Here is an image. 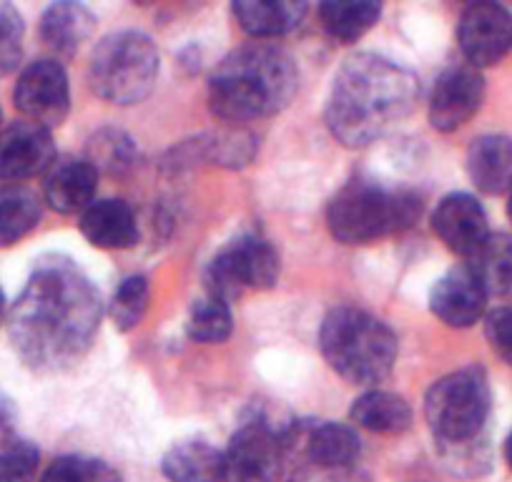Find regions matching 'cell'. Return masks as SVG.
Wrapping results in <instances>:
<instances>
[{"label": "cell", "instance_id": "obj_1", "mask_svg": "<svg viewBox=\"0 0 512 482\" xmlns=\"http://www.w3.org/2000/svg\"><path fill=\"white\" fill-rule=\"evenodd\" d=\"M101 324V297L68 259H46L8 317L13 347L28 367L58 372L88 352Z\"/></svg>", "mask_w": 512, "mask_h": 482}, {"label": "cell", "instance_id": "obj_2", "mask_svg": "<svg viewBox=\"0 0 512 482\" xmlns=\"http://www.w3.org/2000/svg\"><path fill=\"white\" fill-rule=\"evenodd\" d=\"M420 96L410 68L359 53L337 71L327 101V126L339 144L364 149L405 121Z\"/></svg>", "mask_w": 512, "mask_h": 482}, {"label": "cell", "instance_id": "obj_30", "mask_svg": "<svg viewBox=\"0 0 512 482\" xmlns=\"http://www.w3.org/2000/svg\"><path fill=\"white\" fill-rule=\"evenodd\" d=\"M41 482H121V477L108 462L66 455L51 462V467L43 472Z\"/></svg>", "mask_w": 512, "mask_h": 482}, {"label": "cell", "instance_id": "obj_12", "mask_svg": "<svg viewBox=\"0 0 512 482\" xmlns=\"http://www.w3.org/2000/svg\"><path fill=\"white\" fill-rule=\"evenodd\" d=\"M485 98L482 73L470 63L450 66L440 73L430 96V124L442 134L462 129Z\"/></svg>", "mask_w": 512, "mask_h": 482}, {"label": "cell", "instance_id": "obj_36", "mask_svg": "<svg viewBox=\"0 0 512 482\" xmlns=\"http://www.w3.org/2000/svg\"><path fill=\"white\" fill-rule=\"evenodd\" d=\"M505 460H507V465H510V470H512V432L507 435V440H505Z\"/></svg>", "mask_w": 512, "mask_h": 482}, {"label": "cell", "instance_id": "obj_4", "mask_svg": "<svg viewBox=\"0 0 512 482\" xmlns=\"http://www.w3.org/2000/svg\"><path fill=\"white\" fill-rule=\"evenodd\" d=\"M319 347L329 367L354 385L387 380L397 362L395 332L357 307H337L324 317Z\"/></svg>", "mask_w": 512, "mask_h": 482}, {"label": "cell", "instance_id": "obj_16", "mask_svg": "<svg viewBox=\"0 0 512 482\" xmlns=\"http://www.w3.org/2000/svg\"><path fill=\"white\" fill-rule=\"evenodd\" d=\"M81 234L98 249H128L139 241V226L126 201L103 199L83 211Z\"/></svg>", "mask_w": 512, "mask_h": 482}, {"label": "cell", "instance_id": "obj_10", "mask_svg": "<svg viewBox=\"0 0 512 482\" xmlns=\"http://www.w3.org/2000/svg\"><path fill=\"white\" fill-rule=\"evenodd\" d=\"M457 41L470 66H495L512 53V13L490 0L472 3L460 16Z\"/></svg>", "mask_w": 512, "mask_h": 482}, {"label": "cell", "instance_id": "obj_39", "mask_svg": "<svg viewBox=\"0 0 512 482\" xmlns=\"http://www.w3.org/2000/svg\"><path fill=\"white\" fill-rule=\"evenodd\" d=\"M0 116H3V113H0Z\"/></svg>", "mask_w": 512, "mask_h": 482}, {"label": "cell", "instance_id": "obj_3", "mask_svg": "<svg viewBox=\"0 0 512 482\" xmlns=\"http://www.w3.org/2000/svg\"><path fill=\"white\" fill-rule=\"evenodd\" d=\"M292 56L272 43H249L231 51L209 81L211 111L229 124H246L279 113L297 93Z\"/></svg>", "mask_w": 512, "mask_h": 482}, {"label": "cell", "instance_id": "obj_8", "mask_svg": "<svg viewBox=\"0 0 512 482\" xmlns=\"http://www.w3.org/2000/svg\"><path fill=\"white\" fill-rule=\"evenodd\" d=\"M279 279V254L269 241L259 236H239L211 259L206 269V287L211 297L234 302L254 289H272Z\"/></svg>", "mask_w": 512, "mask_h": 482}, {"label": "cell", "instance_id": "obj_7", "mask_svg": "<svg viewBox=\"0 0 512 482\" xmlns=\"http://www.w3.org/2000/svg\"><path fill=\"white\" fill-rule=\"evenodd\" d=\"M159 76V51L149 36L121 31L103 38L93 51L88 81L108 103L131 106L154 91Z\"/></svg>", "mask_w": 512, "mask_h": 482}, {"label": "cell", "instance_id": "obj_11", "mask_svg": "<svg viewBox=\"0 0 512 482\" xmlns=\"http://www.w3.org/2000/svg\"><path fill=\"white\" fill-rule=\"evenodd\" d=\"M16 106L31 124L43 126L51 131L53 126L63 124L71 108V91H68V76L58 61H36L21 73L16 83Z\"/></svg>", "mask_w": 512, "mask_h": 482}, {"label": "cell", "instance_id": "obj_31", "mask_svg": "<svg viewBox=\"0 0 512 482\" xmlns=\"http://www.w3.org/2000/svg\"><path fill=\"white\" fill-rule=\"evenodd\" d=\"M38 462H41L38 447L13 437L6 447H0V482H33Z\"/></svg>", "mask_w": 512, "mask_h": 482}, {"label": "cell", "instance_id": "obj_27", "mask_svg": "<svg viewBox=\"0 0 512 482\" xmlns=\"http://www.w3.org/2000/svg\"><path fill=\"white\" fill-rule=\"evenodd\" d=\"M88 164L106 174H123L136 164L134 141L118 129L98 131L88 144Z\"/></svg>", "mask_w": 512, "mask_h": 482}, {"label": "cell", "instance_id": "obj_14", "mask_svg": "<svg viewBox=\"0 0 512 482\" xmlns=\"http://www.w3.org/2000/svg\"><path fill=\"white\" fill-rule=\"evenodd\" d=\"M432 229L445 241L450 252L470 259L490 239L487 214L480 201L470 194H450L437 204Z\"/></svg>", "mask_w": 512, "mask_h": 482}, {"label": "cell", "instance_id": "obj_18", "mask_svg": "<svg viewBox=\"0 0 512 482\" xmlns=\"http://www.w3.org/2000/svg\"><path fill=\"white\" fill-rule=\"evenodd\" d=\"M98 189V171L88 161H56L46 176V201L58 214H76L93 204Z\"/></svg>", "mask_w": 512, "mask_h": 482}, {"label": "cell", "instance_id": "obj_9", "mask_svg": "<svg viewBox=\"0 0 512 482\" xmlns=\"http://www.w3.org/2000/svg\"><path fill=\"white\" fill-rule=\"evenodd\" d=\"M284 447L282 432L269 422H246L224 452V482H277Z\"/></svg>", "mask_w": 512, "mask_h": 482}, {"label": "cell", "instance_id": "obj_26", "mask_svg": "<svg viewBox=\"0 0 512 482\" xmlns=\"http://www.w3.org/2000/svg\"><path fill=\"white\" fill-rule=\"evenodd\" d=\"M467 267L475 272L487 294H505L512 289V236L490 234V239L467 259Z\"/></svg>", "mask_w": 512, "mask_h": 482}, {"label": "cell", "instance_id": "obj_32", "mask_svg": "<svg viewBox=\"0 0 512 482\" xmlns=\"http://www.w3.org/2000/svg\"><path fill=\"white\" fill-rule=\"evenodd\" d=\"M23 18L11 3L0 0V76H8L23 58Z\"/></svg>", "mask_w": 512, "mask_h": 482}, {"label": "cell", "instance_id": "obj_5", "mask_svg": "<svg viewBox=\"0 0 512 482\" xmlns=\"http://www.w3.org/2000/svg\"><path fill=\"white\" fill-rule=\"evenodd\" d=\"M417 216L420 199L415 194L357 179L329 201L327 224L334 239L342 244H369L407 229Z\"/></svg>", "mask_w": 512, "mask_h": 482}, {"label": "cell", "instance_id": "obj_34", "mask_svg": "<svg viewBox=\"0 0 512 482\" xmlns=\"http://www.w3.org/2000/svg\"><path fill=\"white\" fill-rule=\"evenodd\" d=\"M292 482H369L357 467H304L299 475H294Z\"/></svg>", "mask_w": 512, "mask_h": 482}, {"label": "cell", "instance_id": "obj_33", "mask_svg": "<svg viewBox=\"0 0 512 482\" xmlns=\"http://www.w3.org/2000/svg\"><path fill=\"white\" fill-rule=\"evenodd\" d=\"M485 337L497 357L512 367V309H495L487 314Z\"/></svg>", "mask_w": 512, "mask_h": 482}, {"label": "cell", "instance_id": "obj_24", "mask_svg": "<svg viewBox=\"0 0 512 482\" xmlns=\"http://www.w3.org/2000/svg\"><path fill=\"white\" fill-rule=\"evenodd\" d=\"M352 420L359 427L379 435H397L412 425V410L402 397L374 390L354 400Z\"/></svg>", "mask_w": 512, "mask_h": 482}, {"label": "cell", "instance_id": "obj_38", "mask_svg": "<svg viewBox=\"0 0 512 482\" xmlns=\"http://www.w3.org/2000/svg\"><path fill=\"white\" fill-rule=\"evenodd\" d=\"M507 214H510V221H512V191H510V201H507Z\"/></svg>", "mask_w": 512, "mask_h": 482}, {"label": "cell", "instance_id": "obj_37", "mask_svg": "<svg viewBox=\"0 0 512 482\" xmlns=\"http://www.w3.org/2000/svg\"><path fill=\"white\" fill-rule=\"evenodd\" d=\"M6 317V297H3V289H0V322Z\"/></svg>", "mask_w": 512, "mask_h": 482}, {"label": "cell", "instance_id": "obj_6", "mask_svg": "<svg viewBox=\"0 0 512 482\" xmlns=\"http://www.w3.org/2000/svg\"><path fill=\"white\" fill-rule=\"evenodd\" d=\"M490 415V382L482 367H465L442 377L425 397V417L442 447L475 445Z\"/></svg>", "mask_w": 512, "mask_h": 482}, {"label": "cell", "instance_id": "obj_20", "mask_svg": "<svg viewBox=\"0 0 512 482\" xmlns=\"http://www.w3.org/2000/svg\"><path fill=\"white\" fill-rule=\"evenodd\" d=\"M96 28V18L78 3H53L41 18V41L56 56H71Z\"/></svg>", "mask_w": 512, "mask_h": 482}, {"label": "cell", "instance_id": "obj_13", "mask_svg": "<svg viewBox=\"0 0 512 482\" xmlns=\"http://www.w3.org/2000/svg\"><path fill=\"white\" fill-rule=\"evenodd\" d=\"M56 164L51 131L31 121H16L0 129V179L16 181L43 174Z\"/></svg>", "mask_w": 512, "mask_h": 482}, {"label": "cell", "instance_id": "obj_19", "mask_svg": "<svg viewBox=\"0 0 512 482\" xmlns=\"http://www.w3.org/2000/svg\"><path fill=\"white\" fill-rule=\"evenodd\" d=\"M236 23L254 38H274L294 31L307 13L302 0H236Z\"/></svg>", "mask_w": 512, "mask_h": 482}, {"label": "cell", "instance_id": "obj_21", "mask_svg": "<svg viewBox=\"0 0 512 482\" xmlns=\"http://www.w3.org/2000/svg\"><path fill=\"white\" fill-rule=\"evenodd\" d=\"M161 467L171 482H224V452L201 440L171 447Z\"/></svg>", "mask_w": 512, "mask_h": 482}, {"label": "cell", "instance_id": "obj_22", "mask_svg": "<svg viewBox=\"0 0 512 482\" xmlns=\"http://www.w3.org/2000/svg\"><path fill=\"white\" fill-rule=\"evenodd\" d=\"M379 13L374 0H329L319 6V23L334 41L354 43L379 21Z\"/></svg>", "mask_w": 512, "mask_h": 482}, {"label": "cell", "instance_id": "obj_29", "mask_svg": "<svg viewBox=\"0 0 512 482\" xmlns=\"http://www.w3.org/2000/svg\"><path fill=\"white\" fill-rule=\"evenodd\" d=\"M149 279L136 274V277L123 279L111 299V319L116 329L131 332L141 324L146 309H149Z\"/></svg>", "mask_w": 512, "mask_h": 482}, {"label": "cell", "instance_id": "obj_28", "mask_svg": "<svg viewBox=\"0 0 512 482\" xmlns=\"http://www.w3.org/2000/svg\"><path fill=\"white\" fill-rule=\"evenodd\" d=\"M234 329V319H231L229 304L221 299H201L191 307L189 322H186V332L191 339L201 344H219L231 337Z\"/></svg>", "mask_w": 512, "mask_h": 482}, {"label": "cell", "instance_id": "obj_35", "mask_svg": "<svg viewBox=\"0 0 512 482\" xmlns=\"http://www.w3.org/2000/svg\"><path fill=\"white\" fill-rule=\"evenodd\" d=\"M13 440V430H11V415L3 405H0V447H6L8 442Z\"/></svg>", "mask_w": 512, "mask_h": 482}, {"label": "cell", "instance_id": "obj_15", "mask_svg": "<svg viewBox=\"0 0 512 482\" xmlns=\"http://www.w3.org/2000/svg\"><path fill=\"white\" fill-rule=\"evenodd\" d=\"M487 297L490 294L485 292V287L475 277V272L467 264H462V267L450 269L432 287L430 309L447 327L465 329L480 322L487 307Z\"/></svg>", "mask_w": 512, "mask_h": 482}, {"label": "cell", "instance_id": "obj_25", "mask_svg": "<svg viewBox=\"0 0 512 482\" xmlns=\"http://www.w3.org/2000/svg\"><path fill=\"white\" fill-rule=\"evenodd\" d=\"M304 452L314 467H352L359 455V437L352 427L324 422L309 430Z\"/></svg>", "mask_w": 512, "mask_h": 482}, {"label": "cell", "instance_id": "obj_17", "mask_svg": "<svg viewBox=\"0 0 512 482\" xmlns=\"http://www.w3.org/2000/svg\"><path fill=\"white\" fill-rule=\"evenodd\" d=\"M467 174L485 194L512 191V139L500 134L480 136L467 149Z\"/></svg>", "mask_w": 512, "mask_h": 482}, {"label": "cell", "instance_id": "obj_23", "mask_svg": "<svg viewBox=\"0 0 512 482\" xmlns=\"http://www.w3.org/2000/svg\"><path fill=\"white\" fill-rule=\"evenodd\" d=\"M41 219V199L23 184L0 186V247H11L31 234Z\"/></svg>", "mask_w": 512, "mask_h": 482}]
</instances>
